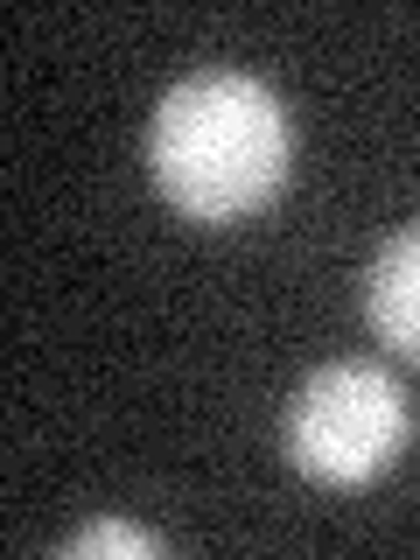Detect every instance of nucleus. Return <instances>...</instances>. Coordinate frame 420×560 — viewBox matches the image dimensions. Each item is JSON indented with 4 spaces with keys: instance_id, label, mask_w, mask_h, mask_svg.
<instances>
[{
    "instance_id": "obj_1",
    "label": "nucleus",
    "mask_w": 420,
    "mask_h": 560,
    "mask_svg": "<svg viewBox=\"0 0 420 560\" xmlns=\"http://www.w3.org/2000/svg\"><path fill=\"white\" fill-rule=\"evenodd\" d=\"M294 133L280 98L245 70H197L154 105L148 168L162 197L197 224L253 218L280 197Z\"/></svg>"
},
{
    "instance_id": "obj_2",
    "label": "nucleus",
    "mask_w": 420,
    "mask_h": 560,
    "mask_svg": "<svg viewBox=\"0 0 420 560\" xmlns=\"http://www.w3.org/2000/svg\"><path fill=\"white\" fill-rule=\"evenodd\" d=\"M407 448V393L385 364H323L288 399V455L315 483H372Z\"/></svg>"
},
{
    "instance_id": "obj_3",
    "label": "nucleus",
    "mask_w": 420,
    "mask_h": 560,
    "mask_svg": "<svg viewBox=\"0 0 420 560\" xmlns=\"http://www.w3.org/2000/svg\"><path fill=\"white\" fill-rule=\"evenodd\" d=\"M364 315L372 337L399 358H420V224H407L364 273Z\"/></svg>"
},
{
    "instance_id": "obj_4",
    "label": "nucleus",
    "mask_w": 420,
    "mask_h": 560,
    "mask_svg": "<svg viewBox=\"0 0 420 560\" xmlns=\"http://www.w3.org/2000/svg\"><path fill=\"white\" fill-rule=\"evenodd\" d=\"M63 553H78V560H105V553L148 560V553H168V539L148 533V525H133V518H92V525H78V533L63 539Z\"/></svg>"
}]
</instances>
